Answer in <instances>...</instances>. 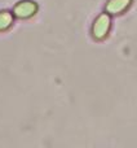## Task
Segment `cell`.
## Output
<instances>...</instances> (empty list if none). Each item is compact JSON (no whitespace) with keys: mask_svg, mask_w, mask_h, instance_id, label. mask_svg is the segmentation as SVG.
Wrapping results in <instances>:
<instances>
[{"mask_svg":"<svg viewBox=\"0 0 137 148\" xmlns=\"http://www.w3.org/2000/svg\"><path fill=\"white\" fill-rule=\"evenodd\" d=\"M132 0H109L106 3V12L110 14H118L122 13L130 7Z\"/></svg>","mask_w":137,"mask_h":148,"instance_id":"3957f363","label":"cell"},{"mask_svg":"<svg viewBox=\"0 0 137 148\" xmlns=\"http://www.w3.org/2000/svg\"><path fill=\"white\" fill-rule=\"evenodd\" d=\"M13 22V16L8 10H1L0 12V31L8 29Z\"/></svg>","mask_w":137,"mask_h":148,"instance_id":"277c9868","label":"cell"},{"mask_svg":"<svg viewBox=\"0 0 137 148\" xmlns=\"http://www.w3.org/2000/svg\"><path fill=\"white\" fill-rule=\"evenodd\" d=\"M36 9H38V5L34 1H31V0H23V1H20L14 7V14L18 18H28L35 14Z\"/></svg>","mask_w":137,"mask_h":148,"instance_id":"7a4b0ae2","label":"cell"},{"mask_svg":"<svg viewBox=\"0 0 137 148\" xmlns=\"http://www.w3.org/2000/svg\"><path fill=\"white\" fill-rule=\"evenodd\" d=\"M110 23H111V21H110V16L107 13L100 14L96 18V21L93 23V27H92V34H93L94 38L104 39L107 35V33H109Z\"/></svg>","mask_w":137,"mask_h":148,"instance_id":"6da1fadb","label":"cell"}]
</instances>
